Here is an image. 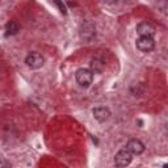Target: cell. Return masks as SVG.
Instances as JSON below:
<instances>
[{"label":"cell","instance_id":"obj_7","mask_svg":"<svg viewBox=\"0 0 168 168\" xmlns=\"http://www.w3.org/2000/svg\"><path fill=\"white\" fill-rule=\"evenodd\" d=\"M126 149L129 150L133 155H141L143 154V151H145V143H143L142 141L137 139V138H133V139H130L129 142L126 143Z\"/></svg>","mask_w":168,"mask_h":168},{"label":"cell","instance_id":"obj_3","mask_svg":"<svg viewBox=\"0 0 168 168\" xmlns=\"http://www.w3.org/2000/svg\"><path fill=\"white\" fill-rule=\"evenodd\" d=\"M133 160V154L126 149V147H123L121 149L120 151L116 154L114 156V164L117 167H126L129 166Z\"/></svg>","mask_w":168,"mask_h":168},{"label":"cell","instance_id":"obj_10","mask_svg":"<svg viewBox=\"0 0 168 168\" xmlns=\"http://www.w3.org/2000/svg\"><path fill=\"white\" fill-rule=\"evenodd\" d=\"M90 70L92 72H101L104 70V63L100 61V59H93L91 62V68Z\"/></svg>","mask_w":168,"mask_h":168},{"label":"cell","instance_id":"obj_6","mask_svg":"<svg viewBox=\"0 0 168 168\" xmlns=\"http://www.w3.org/2000/svg\"><path fill=\"white\" fill-rule=\"evenodd\" d=\"M137 49L143 53H150L155 49V41L152 37H139L137 39Z\"/></svg>","mask_w":168,"mask_h":168},{"label":"cell","instance_id":"obj_1","mask_svg":"<svg viewBox=\"0 0 168 168\" xmlns=\"http://www.w3.org/2000/svg\"><path fill=\"white\" fill-rule=\"evenodd\" d=\"M75 79L78 84L83 88H88L92 84L93 80V72L90 68H79L75 74Z\"/></svg>","mask_w":168,"mask_h":168},{"label":"cell","instance_id":"obj_11","mask_svg":"<svg viewBox=\"0 0 168 168\" xmlns=\"http://www.w3.org/2000/svg\"><path fill=\"white\" fill-rule=\"evenodd\" d=\"M106 2H109V3H116L117 0H106Z\"/></svg>","mask_w":168,"mask_h":168},{"label":"cell","instance_id":"obj_4","mask_svg":"<svg viewBox=\"0 0 168 168\" xmlns=\"http://www.w3.org/2000/svg\"><path fill=\"white\" fill-rule=\"evenodd\" d=\"M96 36V26L91 21H84L80 26V37L86 41H91Z\"/></svg>","mask_w":168,"mask_h":168},{"label":"cell","instance_id":"obj_2","mask_svg":"<svg viewBox=\"0 0 168 168\" xmlns=\"http://www.w3.org/2000/svg\"><path fill=\"white\" fill-rule=\"evenodd\" d=\"M25 65L29 68L37 70V68H41L43 65H45V58L42 57L41 53L32 51V53H29L26 55V58H25Z\"/></svg>","mask_w":168,"mask_h":168},{"label":"cell","instance_id":"obj_5","mask_svg":"<svg viewBox=\"0 0 168 168\" xmlns=\"http://www.w3.org/2000/svg\"><path fill=\"white\" fill-rule=\"evenodd\" d=\"M137 33L139 34V37H152L154 38L156 29L149 21H142L137 25Z\"/></svg>","mask_w":168,"mask_h":168},{"label":"cell","instance_id":"obj_8","mask_svg":"<svg viewBox=\"0 0 168 168\" xmlns=\"http://www.w3.org/2000/svg\"><path fill=\"white\" fill-rule=\"evenodd\" d=\"M92 114L98 122H104V121L109 120L112 113L109 110V108H106V106H96L95 109L92 110Z\"/></svg>","mask_w":168,"mask_h":168},{"label":"cell","instance_id":"obj_9","mask_svg":"<svg viewBox=\"0 0 168 168\" xmlns=\"http://www.w3.org/2000/svg\"><path fill=\"white\" fill-rule=\"evenodd\" d=\"M6 32L7 36H14V34L20 32V25L16 21H8L6 25Z\"/></svg>","mask_w":168,"mask_h":168}]
</instances>
